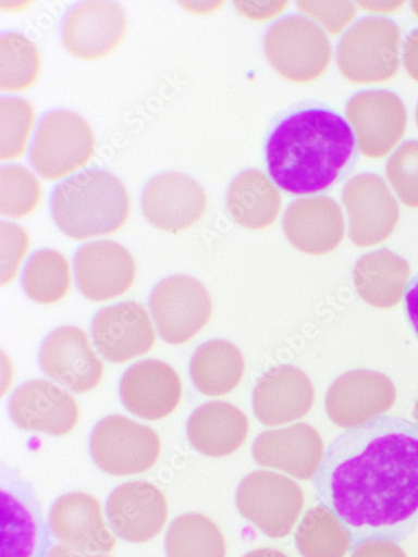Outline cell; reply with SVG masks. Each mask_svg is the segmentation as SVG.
Returning a JSON list of instances; mask_svg holds the SVG:
<instances>
[{
	"instance_id": "6da1fadb",
	"label": "cell",
	"mask_w": 418,
	"mask_h": 557,
	"mask_svg": "<svg viewBox=\"0 0 418 557\" xmlns=\"http://www.w3.org/2000/svg\"><path fill=\"white\" fill-rule=\"evenodd\" d=\"M314 484L316 498L343 524L353 548L406 540L418 527V425L379 416L340 435Z\"/></svg>"
},
{
	"instance_id": "7a4b0ae2",
	"label": "cell",
	"mask_w": 418,
	"mask_h": 557,
	"mask_svg": "<svg viewBox=\"0 0 418 557\" xmlns=\"http://www.w3.org/2000/svg\"><path fill=\"white\" fill-rule=\"evenodd\" d=\"M355 149L348 123L320 108L296 112L279 123L266 147L268 171L283 190L311 195L327 190L347 166Z\"/></svg>"
},
{
	"instance_id": "3957f363",
	"label": "cell",
	"mask_w": 418,
	"mask_h": 557,
	"mask_svg": "<svg viewBox=\"0 0 418 557\" xmlns=\"http://www.w3.org/2000/svg\"><path fill=\"white\" fill-rule=\"evenodd\" d=\"M131 199L114 174L91 169L60 183L52 197V214L64 235L87 240L115 234L127 221Z\"/></svg>"
},
{
	"instance_id": "277c9868",
	"label": "cell",
	"mask_w": 418,
	"mask_h": 557,
	"mask_svg": "<svg viewBox=\"0 0 418 557\" xmlns=\"http://www.w3.org/2000/svg\"><path fill=\"white\" fill-rule=\"evenodd\" d=\"M401 32L388 18L366 17L342 38L337 65L342 75L355 84L382 83L399 69Z\"/></svg>"
},
{
	"instance_id": "5b68a950",
	"label": "cell",
	"mask_w": 418,
	"mask_h": 557,
	"mask_svg": "<svg viewBox=\"0 0 418 557\" xmlns=\"http://www.w3.org/2000/svg\"><path fill=\"white\" fill-rule=\"evenodd\" d=\"M265 52L279 75L296 83L319 78L330 66L333 54L328 35L299 15L284 17L269 28Z\"/></svg>"
},
{
	"instance_id": "8992f818",
	"label": "cell",
	"mask_w": 418,
	"mask_h": 557,
	"mask_svg": "<svg viewBox=\"0 0 418 557\" xmlns=\"http://www.w3.org/2000/svg\"><path fill=\"white\" fill-rule=\"evenodd\" d=\"M96 152V137L90 126L71 111L45 115L38 126L30 162L46 180L63 178L83 168Z\"/></svg>"
},
{
	"instance_id": "52a82bcc",
	"label": "cell",
	"mask_w": 418,
	"mask_h": 557,
	"mask_svg": "<svg viewBox=\"0 0 418 557\" xmlns=\"http://www.w3.org/2000/svg\"><path fill=\"white\" fill-rule=\"evenodd\" d=\"M97 466L107 474L128 476L152 470L161 454V440L151 428L113 414L104 418L89 443Z\"/></svg>"
},
{
	"instance_id": "ba28073f",
	"label": "cell",
	"mask_w": 418,
	"mask_h": 557,
	"mask_svg": "<svg viewBox=\"0 0 418 557\" xmlns=\"http://www.w3.org/2000/svg\"><path fill=\"white\" fill-rule=\"evenodd\" d=\"M236 500L242 516L272 539L291 535L305 504L296 482L267 471L249 474L241 483Z\"/></svg>"
},
{
	"instance_id": "9c48e42d",
	"label": "cell",
	"mask_w": 418,
	"mask_h": 557,
	"mask_svg": "<svg viewBox=\"0 0 418 557\" xmlns=\"http://www.w3.org/2000/svg\"><path fill=\"white\" fill-rule=\"evenodd\" d=\"M150 307L160 337L180 346L195 338L212 315V300L197 278L180 274L164 278L153 290Z\"/></svg>"
},
{
	"instance_id": "30bf717a",
	"label": "cell",
	"mask_w": 418,
	"mask_h": 557,
	"mask_svg": "<svg viewBox=\"0 0 418 557\" xmlns=\"http://www.w3.org/2000/svg\"><path fill=\"white\" fill-rule=\"evenodd\" d=\"M343 202L349 216L351 240L360 248L385 242L399 219L394 196L377 174L362 173L348 180Z\"/></svg>"
},
{
	"instance_id": "8fae6325",
	"label": "cell",
	"mask_w": 418,
	"mask_h": 557,
	"mask_svg": "<svg viewBox=\"0 0 418 557\" xmlns=\"http://www.w3.org/2000/svg\"><path fill=\"white\" fill-rule=\"evenodd\" d=\"M346 115L360 153L370 159L388 156L401 141L407 125L402 100L384 89L357 92L347 104Z\"/></svg>"
},
{
	"instance_id": "7c38bea8",
	"label": "cell",
	"mask_w": 418,
	"mask_h": 557,
	"mask_svg": "<svg viewBox=\"0 0 418 557\" xmlns=\"http://www.w3.org/2000/svg\"><path fill=\"white\" fill-rule=\"evenodd\" d=\"M394 400V385L385 375L366 369L353 370L330 387L327 411L339 428L353 430L388 411Z\"/></svg>"
},
{
	"instance_id": "4fadbf2b",
	"label": "cell",
	"mask_w": 418,
	"mask_h": 557,
	"mask_svg": "<svg viewBox=\"0 0 418 557\" xmlns=\"http://www.w3.org/2000/svg\"><path fill=\"white\" fill-rule=\"evenodd\" d=\"M126 29L127 17L118 3L91 0L70 12L63 25V42L79 60H101L118 48Z\"/></svg>"
},
{
	"instance_id": "5bb4252c",
	"label": "cell",
	"mask_w": 418,
	"mask_h": 557,
	"mask_svg": "<svg viewBox=\"0 0 418 557\" xmlns=\"http://www.w3.org/2000/svg\"><path fill=\"white\" fill-rule=\"evenodd\" d=\"M40 366L46 375L77 394L97 388L104 364L86 335L77 327H62L42 344Z\"/></svg>"
},
{
	"instance_id": "9a60e30c",
	"label": "cell",
	"mask_w": 418,
	"mask_h": 557,
	"mask_svg": "<svg viewBox=\"0 0 418 557\" xmlns=\"http://www.w3.org/2000/svg\"><path fill=\"white\" fill-rule=\"evenodd\" d=\"M168 500L156 485L135 481L120 485L107 503V517L114 533L128 543H147L164 529Z\"/></svg>"
},
{
	"instance_id": "2e32d148",
	"label": "cell",
	"mask_w": 418,
	"mask_h": 557,
	"mask_svg": "<svg viewBox=\"0 0 418 557\" xmlns=\"http://www.w3.org/2000/svg\"><path fill=\"white\" fill-rule=\"evenodd\" d=\"M91 335L102 356L119 364L148 354L156 344L149 312L133 301L101 310L93 321Z\"/></svg>"
},
{
	"instance_id": "e0dca14e",
	"label": "cell",
	"mask_w": 418,
	"mask_h": 557,
	"mask_svg": "<svg viewBox=\"0 0 418 557\" xmlns=\"http://www.w3.org/2000/svg\"><path fill=\"white\" fill-rule=\"evenodd\" d=\"M74 267L78 289L90 301L104 302L121 297L135 282L133 256L113 242L83 246L75 256Z\"/></svg>"
},
{
	"instance_id": "ac0fdd59",
	"label": "cell",
	"mask_w": 418,
	"mask_h": 557,
	"mask_svg": "<svg viewBox=\"0 0 418 557\" xmlns=\"http://www.w3.org/2000/svg\"><path fill=\"white\" fill-rule=\"evenodd\" d=\"M207 203L201 184L175 172L153 177L143 197L147 220L155 227L169 232H180L195 225L204 216Z\"/></svg>"
},
{
	"instance_id": "d6986e66",
	"label": "cell",
	"mask_w": 418,
	"mask_h": 557,
	"mask_svg": "<svg viewBox=\"0 0 418 557\" xmlns=\"http://www.w3.org/2000/svg\"><path fill=\"white\" fill-rule=\"evenodd\" d=\"M10 412L20 429L57 437L70 434L79 420L73 396L48 381L21 386L11 398Z\"/></svg>"
},
{
	"instance_id": "ffe728a7",
	"label": "cell",
	"mask_w": 418,
	"mask_h": 557,
	"mask_svg": "<svg viewBox=\"0 0 418 557\" xmlns=\"http://www.w3.org/2000/svg\"><path fill=\"white\" fill-rule=\"evenodd\" d=\"M315 403V388L303 370L295 366L274 367L258 382L253 396L255 413L261 424L282 426L302 420Z\"/></svg>"
},
{
	"instance_id": "44dd1931",
	"label": "cell",
	"mask_w": 418,
	"mask_h": 557,
	"mask_svg": "<svg viewBox=\"0 0 418 557\" xmlns=\"http://www.w3.org/2000/svg\"><path fill=\"white\" fill-rule=\"evenodd\" d=\"M121 397L133 414L146 421H160L177 408L182 383L170 364L149 359L127 369L121 382Z\"/></svg>"
},
{
	"instance_id": "7402d4cb",
	"label": "cell",
	"mask_w": 418,
	"mask_h": 557,
	"mask_svg": "<svg viewBox=\"0 0 418 557\" xmlns=\"http://www.w3.org/2000/svg\"><path fill=\"white\" fill-rule=\"evenodd\" d=\"M283 227L288 242L310 256L331 253L345 237L341 207L333 199L322 196L292 202L286 210Z\"/></svg>"
},
{
	"instance_id": "603a6c76",
	"label": "cell",
	"mask_w": 418,
	"mask_h": 557,
	"mask_svg": "<svg viewBox=\"0 0 418 557\" xmlns=\"http://www.w3.org/2000/svg\"><path fill=\"white\" fill-rule=\"evenodd\" d=\"M253 455L258 466L285 472L298 480L312 479L323 458V443L310 425L262 433L254 443Z\"/></svg>"
},
{
	"instance_id": "cb8c5ba5",
	"label": "cell",
	"mask_w": 418,
	"mask_h": 557,
	"mask_svg": "<svg viewBox=\"0 0 418 557\" xmlns=\"http://www.w3.org/2000/svg\"><path fill=\"white\" fill-rule=\"evenodd\" d=\"M50 527L57 539L76 550L107 554L116 545L104 522L100 500L87 493L60 497L51 508Z\"/></svg>"
},
{
	"instance_id": "d4e9b609",
	"label": "cell",
	"mask_w": 418,
	"mask_h": 557,
	"mask_svg": "<svg viewBox=\"0 0 418 557\" xmlns=\"http://www.w3.org/2000/svg\"><path fill=\"white\" fill-rule=\"evenodd\" d=\"M249 421L238 407L224 401H210L199 407L188 422L192 445L209 457L235 454L246 442Z\"/></svg>"
},
{
	"instance_id": "484cf974",
	"label": "cell",
	"mask_w": 418,
	"mask_h": 557,
	"mask_svg": "<svg viewBox=\"0 0 418 557\" xmlns=\"http://www.w3.org/2000/svg\"><path fill=\"white\" fill-rule=\"evenodd\" d=\"M408 265L397 255L382 249L362 256L353 271L358 296L377 308L395 306L405 293Z\"/></svg>"
},
{
	"instance_id": "4316f807",
	"label": "cell",
	"mask_w": 418,
	"mask_h": 557,
	"mask_svg": "<svg viewBox=\"0 0 418 557\" xmlns=\"http://www.w3.org/2000/svg\"><path fill=\"white\" fill-rule=\"evenodd\" d=\"M282 196L265 173L251 169L230 184L228 210L239 225L250 230L270 226L282 209Z\"/></svg>"
},
{
	"instance_id": "83f0119b",
	"label": "cell",
	"mask_w": 418,
	"mask_h": 557,
	"mask_svg": "<svg viewBox=\"0 0 418 557\" xmlns=\"http://www.w3.org/2000/svg\"><path fill=\"white\" fill-rule=\"evenodd\" d=\"M245 358L241 349L226 341H211L198 348L190 366L196 388L210 397L234 392L245 375Z\"/></svg>"
},
{
	"instance_id": "f1b7e54d",
	"label": "cell",
	"mask_w": 418,
	"mask_h": 557,
	"mask_svg": "<svg viewBox=\"0 0 418 557\" xmlns=\"http://www.w3.org/2000/svg\"><path fill=\"white\" fill-rule=\"evenodd\" d=\"M168 557H225L226 544L209 518L190 513L176 518L165 536Z\"/></svg>"
},
{
	"instance_id": "f546056e",
	"label": "cell",
	"mask_w": 418,
	"mask_h": 557,
	"mask_svg": "<svg viewBox=\"0 0 418 557\" xmlns=\"http://www.w3.org/2000/svg\"><path fill=\"white\" fill-rule=\"evenodd\" d=\"M304 557H344L352 547L348 533L327 506L308 510L296 533Z\"/></svg>"
},
{
	"instance_id": "4dcf8cb0",
	"label": "cell",
	"mask_w": 418,
	"mask_h": 557,
	"mask_svg": "<svg viewBox=\"0 0 418 557\" xmlns=\"http://www.w3.org/2000/svg\"><path fill=\"white\" fill-rule=\"evenodd\" d=\"M72 284L67 259L56 250H40L32 256L23 274L26 295L39 305H52L69 294Z\"/></svg>"
},
{
	"instance_id": "1f68e13d",
	"label": "cell",
	"mask_w": 418,
	"mask_h": 557,
	"mask_svg": "<svg viewBox=\"0 0 418 557\" xmlns=\"http://www.w3.org/2000/svg\"><path fill=\"white\" fill-rule=\"evenodd\" d=\"M41 69L40 57L34 42L25 36L9 33L0 39V87L7 91H21L32 87Z\"/></svg>"
},
{
	"instance_id": "d6a6232c",
	"label": "cell",
	"mask_w": 418,
	"mask_h": 557,
	"mask_svg": "<svg viewBox=\"0 0 418 557\" xmlns=\"http://www.w3.org/2000/svg\"><path fill=\"white\" fill-rule=\"evenodd\" d=\"M37 528L29 508L14 494L2 492V557H33Z\"/></svg>"
},
{
	"instance_id": "836d02e7",
	"label": "cell",
	"mask_w": 418,
	"mask_h": 557,
	"mask_svg": "<svg viewBox=\"0 0 418 557\" xmlns=\"http://www.w3.org/2000/svg\"><path fill=\"white\" fill-rule=\"evenodd\" d=\"M41 200V185L35 175L21 165L0 171V210L2 214L22 219L36 210Z\"/></svg>"
},
{
	"instance_id": "e575fe53",
	"label": "cell",
	"mask_w": 418,
	"mask_h": 557,
	"mask_svg": "<svg viewBox=\"0 0 418 557\" xmlns=\"http://www.w3.org/2000/svg\"><path fill=\"white\" fill-rule=\"evenodd\" d=\"M35 122V110L25 100L3 98L0 102V157L21 158L27 147Z\"/></svg>"
},
{
	"instance_id": "d590c367",
	"label": "cell",
	"mask_w": 418,
	"mask_h": 557,
	"mask_svg": "<svg viewBox=\"0 0 418 557\" xmlns=\"http://www.w3.org/2000/svg\"><path fill=\"white\" fill-rule=\"evenodd\" d=\"M386 175L402 203L418 208V141L405 143L394 152Z\"/></svg>"
},
{
	"instance_id": "8d00e7d4",
	"label": "cell",
	"mask_w": 418,
	"mask_h": 557,
	"mask_svg": "<svg viewBox=\"0 0 418 557\" xmlns=\"http://www.w3.org/2000/svg\"><path fill=\"white\" fill-rule=\"evenodd\" d=\"M2 284H11L29 249L27 232L14 223H2Z\"/></svg>"
},
{
	"instance_id": "74e56055",
	"label": "cell",
	"mask_w": 418,
	"mask_h": 557,
	"mask_svg": "<svg viewBox=\"0 0 418 557\" xmlns=\"http://www.w3.org/2000/svg\"><path fill=\"white\" fill-rule=\"evenodd\" d=\"M298 10L333 35L342 33L357 15L356 8L349 2H299Z\"/></svg>"
},
{
	"instance_id": "f35d334b",
	"label": "cell",
	"mask_w": 418,
	"mask_h": 557,
	"mask_svg": "<svg viewBox=\"0 0 418 557\" xmlns=\"http://www.w3.org/2000/svg\"><path fill=\"white\" fill-rule=\"evenodd\" d=\"M237 10L249 20H270L288 8V2H236Z\"/></svg>"
},
{
	"instance_id": "ab89813d",
	"label": "cell",
	"mask_w": 418,
	"mask_h": 557,
	"mask_svg": "<svg viewBox=\"0 0 418 557\" xmlns=\"http://www.w3.org/2000/svg\"><path fill=\"white\" fill-rule=\"evenodd\" d=\"M352 557H407V555L394 542L369 541L358 545Z\"/></svg>"
},
{
	"instance_id": "60d3db41",
	"label": "cell",
	"mask_w": 418,
	"mask_h": 557,
	"mask_svg": "<svg viewBox=\"0 0 418 557\" xmlns=\"http://www.w3.org/2000/svg\"><path fill=\"white\" fill-rule=\"evenodd\" d=\"M404 294L407 317L418 337V273L410 278Z\"/></svg>"
},
{
	"instance_id": "b9f144b4",
	"label": "cell",
	"mask_w": 418,
	"mask_h": 557,
	"mask_svg": "<svg viewBox=\"0 0 418 557\" xmlns=\"http://www.w3.org/2000/svg\"><path fill=\"white\" fill-rule=\"evenodd\" d=\"M404 66L407 74L418 83V29L413 30L406 39Z\"/></svg>"
},
{
	"instance_id": "7bdbcfd3",
	"label": "cell",
	"mask_w": 418,
	"mask_h": 557,
	"mask_svg": "<svg viewBox=\"0 0 418 557\" xmlns=\"http://www.w3.org/2000/svg\"><path fill=\"white\" fill-rule=\"evenodd\" d=\"M46 557H111L106 554H88L85 552L76 550L66 545H57L52 547Z\"/></svg>"
},
{
	"instance_id": "ee69618b",
	"label": "cell",
	"mask_w": 418,
	"mask_h": 557,
	"mask_svg": "<svg viewBox=\"0 0 418 557\" xmlns=\"http://www.w3.org/2000/svg\"><path fill=\"white\" fill-rule=\"evenodd\" d=\"M362 10L373 13H390L399 9L403 3H384V2H358L357 3Z\"/></svg>"
},
{
	"instance_id": "f6af8a7d",
	"label": "cell",
	"mask_w": 418,
	"mask_h": 557,
	"mask_svg": "<svg viewBox=\"0 0 418 557\" xmlns=\"http://www.w3.org/2000/svg\"><path fill=\"white\" fill-rule=\"evenodd\" d=\"M244 557H288L285 553L273 548L255 549Z\"/></svg>"
},
{
	"instance_id": "bcb514c9",
	"label": "cell",
	"mask_w": 418,
	"mask_h": 557,
	"mask_svg": "<svg viewBox=\"0 0 418 557\" xmlns=\"http://www.w3.org/2000/svg\"><path fill=\"white\" fill-rule=\"evenodd\" d=\"M411 10H413L414 14L418 17V2L411 3Z\"/></svg>"
},
{
	"instance_id": "7dc6e473",
	"label": "cell",
	"mask_w": 418,
	"mask_h": 557,
	"mask_svg": "<svg viewBox=\"0 0 418 557\" xmlns=\"http://www.w3.org/2000/svg\"><path fill=\"white\" fill-rule=\"evenodd\" d=\"M416 123H417V127H418V108H417V111H416Z\"/></svg>"
}]
</instances>
